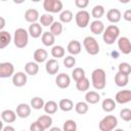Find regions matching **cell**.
Wrapping results in <instances>:
<instances>
[{"mask_svg":"<svg viewBox=\"0 0 131 131\" xmlns=\"http://www.w3.org/2000/svg\"><path fill=\"white\" fill-rule=\"evenodd\" d=\"M92 86L96 90H102L106 84V74L102 69H95L91 74Z\"/></svg>","mask_w":131,"mask_h":131,"instance_id":"1","label":"cell"},{"mask_svg":"<svg viewBox=\"0 0 131 131\" xmlns=\"http://www.w3.org/2000/svg\"><path fill=\"white\" fill-rule=\"evenodd\" d=\"M119 35H120V29L116 25H111L106 27V29L104 30L102 34V39L105 44L112 45L118 40Z\"/></svg>","mask_w":131,"mask_h":131,"instance_id":"2","label":"cell"},{"mask_svg":"<svg viewBox=\"0 0 131 131\" xmlns=\"http://www.w3.org/2000/svg\"><path fill=\"white\" fill-rule=\"evenodd\" d=\"M29 42V32L26 29L18 28L14 31L13 43L17 48H25Z\"/></svg>","mask_w":131,"mask_h":131,"instance_id":"3","label":"cell"},{"mask_svg":"<svg viewBox=\"0 0 131 131\" xmlns=\"http://www.w3.org/2000/svg\"><path fill=\"white\" fill-rule=\"evenodd\" d=\"M83 46L86 52L90 55H96L99 52V44L97 40L92 36H87L83 40Z\"/></svg>","mask_w":131,"mask_h":131,"instance_id":"4","label":"cell"},{"mask_svg":"<svg viewBox=\"0 0 131 131\" xmlns=\"http://www.w3.org/2000/svg\"><path fill=\"white\" fill-rule=\"evenodd\" d=\"M118 125V120L115 116L108 115L101 119L98 124L100 131H114Z\"/></svg>","mask_w":131,"mask_h":131,"instance_id":"5","label":"cell"},{"mask_svg":"<svg viewBox=\"0 0 131 131\" xmlns=\"http://www.w3.org/2000/svg\"><path fill=\"white\" fill-rule=\"evenodd\" d=\"M43 8L47 12L57 13L62 10V2L60 0H44Z\"/></svg>","mask_w":131,"mask_h":131,"instance_id":"6","label":"cell"},{"mask_svg":"<svg viewBox=\"0 0 131 131\" xmlns=\"http://www.w3.org/2000/svg\"><path fill=\"white\" fill-rule=\"evenodd\" d=\"M75 20H76V25L79 28H86L89 25L90 21V13L86 10H80L76 13L75 15Z\"/></svg>","mask_w":131,"mask_h":131,"instance_id":"7","label":"cell"},{"mask_svg":"<svg viewBox=\"0 0 131 131\" xmlns=\"http://www.w3.org/2000/svg\"><path fill=\"white\" fill-rule=\"evenodd\" d=\"M14 75V67L11 62L5 61L0 63V78H9Z\"/></svg>","mask_w":131,"mask_h":131,"instance_id":"8","label":"cell"},{"mask_svg":"<svg viewBox=\"0 0 131 131\" xmlns=\"http://www.w3.org/2000/svg\"><path fill=\"white\" fill-rule=\"evenodd\" d=\"M118 47L123 54L131 53V41L127 37H120L118 39Z\"/></svg>","mask_w":131,"mask_h":131,"instance_id":"9","label":"cell"},{"mask_svg":"<svg viewBox=\"0 0 131 131\" xmlns=\"http://www.w3.org/2000/svg\"><path fill=\"white\" fill-rule=\"evenodd\" d=\"M115 101L120 104L131 101V90H121L115 96Z\"/></svg>","mask_w":131,"mask_h":131,"instance_id":"10","label":"cell"},{"mask_svg":"<svg viewBox=\"0 0 131 131\" xmlns=\"http://www.w3.org/2000/svg\"><path fill=\"white\" fill-rule=\"evenodd\" d=\"M55 84L61 88V89H66L70 86L71 84V78L68 74H64V73H61V74H58L57 77L55 78Z\"/></svg>","mask_w":131,"mask_h":131,"instance_id":"11","label":"cell"},{"mask_svg":"<svg viewBox=\"0 0 131 131\" xmlns=\"http://www.w3.org/2000/svg\"><path fill=\"white\" fill-rule=\"evenodd\" d=\"M27 74L24 72H17L12 76V84L15 87H23L27 84Z\"/></svg>","mask_w":131,"mask_h":131,"instance_id":"12","label":"cell"},{"mask_svg":"<svg viewBox=\"0 0 131 131\" xmlns=\"http://www.w3.org/2000/svg\"><path fill=\"white\" fill-rule=\"evenodd\" d=\"M45 70L47 72V74L49 75H55L57 74L58 70H59V64L57 62V60L55 58H51V59H48L45 63Z\"/></svg>","mask_w":131,"mask_h":131,"instance_id":"13","label":"cell"},{"mask_svg":"<svg viewBox=\"0 0 131 131\" xmlns=\"http://www.w3.org/2000/svg\"><path fill=\"white\" fill-rule=\"evenodd\" d=\"M25 19L28 23H31V24L37 23V20L40 19V15H39L38 10L35 9V8H29V9H27L26 12H25Z\"/></svg>","mask_w":131,"mask_h":131,"instance_id":"14","label":"cell"},{"mask_svg":"<svg viewBox=\"0 0 131 131\" xmlns=\"http://www.w3.org/2000/svg\"><path fill=\"white\" fill-rule=\"evenodd\" d=\"M16 115L18 118L25 119L31 115V105L27 103H19L16 106Z\"/></svg>","mask_w":131,"mask_h":131,"instance_id":"15","label":"cell"},{"mask_svg":"<svg viewBox=\"0 0 131 131\" xmlns=\"http://www.w3.org/2000/svg\"><path fill=\"white\" fill-rule=\"evenodd\" d=\"M121 17H122V13L117 8H112V9H110L106 12V18H107V20L111 21V23H113V24L119 23L121 20Z\"/></svg>","mask_w":131,"mask_h":131,"instance_id":"16","label":"cell"},{"mask_svg":"<svg viewBox=\"0 0 131 131\" xmlns=\"http://www.w3.org/2000/svg\"><path fill=\"white\" fill-rule=\"evenodd\" d=\"M90 30L94 35H100V34H103L105 28L101 20L95 19L90 24Z\"/></svg>","mask_w":131,"mask_h":131,"instance_id":"17","label":"cell"},{"mask_svg":"<svg viewBox=\"0 0 131 131\" xmlns=\"http://www.w3.org/2000/svg\"><path fill=\"white\" fill-rule=\"evenodd\" d=\"M81 48H82V45L79 41L77 40H72L70 41V43L68 44V52L71 54V55H77L81 52Z\"/></svg>","mask_w":131,"mask_h":131,"instance_id":"18","label":"cell"},{"mask_svg":"<svg viewBox=\"0 0 131 131\" xmlns=\"http://www.w3.org/2000/svg\"><path fill=\"white\" fill-rule=\"evenodd\" d=\"M34 60L37 62V63H42L44 61H46L47 57H48V53L45 49L43 48H38L34 51Z\"/></svg>","mask_w":131,"mask_h":131,"instance_id":"19","label":"cell"},{"mask_svg":"<svg viewBox=\"0 0 131 131\" xmlns=\"http://www.w3.org/2000/svg\"><path fill=\"white\" fill-rule=\"evenodd\" d=\"M29 35L32 37V38H39L41 35H43L42 33V26L38 23H35V24H32L30 25L29 27Z\"/></svg>","mask_w":131,"mask_h":131,"instance_id":"20","label":"cell"},{"mask_svg":"<svg viewBox=\"0 0 131 131\" xmlns=\"http://www.w3.org/2000/svg\"><path fill=\"white\" fill-rule=\"evenodd\" d=\"M16 113L12 110H4L1 113V119L5 123H13L16 120Z\"/></svg>","mask_w":131,"mask_h":131,"instance_id":"21","label":"cell"},{"mask_svg":"<svg viewBox=\"0 0 131 131\" xmlns=\"http://www.w3.org/2000/svg\"><path fill=\"white\" fill-rule=\"evenodd\" d=\"M11 42V35L6 31L0 32V49H4Z\"/></svg>","mask_w":131,"mask_h":131,"instance_id":"22","label":"cell"},{"mask_svg":"<svg viewBox=\"0 0 131 131\" xmlns=\"http://www.w3.org/2000/svg\"><path fill=\"white\" fill-rule=\"evenodd\" d=\"M25 71H26V73L28 75L35 76L39 72V66H38V63L36 61H29L25 66Z\"/></svg>","mask_w":131,"mask_h":131,"instance_id":"23","label":"cell"},{"mask_svg":"<svg viewBox=\"0 0 131 131\" xmlns=\"http://www.w3.org/2000/svg\"><path fill=\"white\" fill-rule=\"evenodd\" d=\"M129 82V76L121 74V73H117L115 76V83L118 87H125Z\"/></svg>","mask_w":131,"mask_h":131,"instance_id":"24","label":"cell"},{"mask_svg":"<svg viewBox=\"0 0 131 131\" xmlns=\"http://www.w3.org/2000/svg\"><path fill=\"white\" fill-rule=\"evenodd\" d=\"M85 100L87 103L95 104L100 100V95L96 91H88L85 94Z\"/></svg>","mask_w":131,"mask_h":131,"instance_id":"25","label":"cell"},{"mask_svg":"<svg viewBox=\"0 0 131 131\" xmlns=\"http://www.w3.org/2000/svg\"><path fill=\"white\" fill-rule=\"evenodd\" d=\"M101 107L105 113H111L116 108V101L112 98H105L101 102Z\"/></svg>","mask_w":131,"mask_h":131,"instance_id":"26","label":"cell"},{"mask_svg":"<svg viewBox=\"0 0 131 131\" xmlns=\"http://www.w3.org/2000/svg\"><path fill=\"white\" fill-rule=\"evenodd\" d=\"M58 107L63 111V112H70L73 110L74 107V103L71 99L69 98H62L59 100V103H58Z\"/></svg>","mask_w":131,"mask_h":131,"instance_id":"27","label":"cell"},{"mask_svg":"<svg viewBox=\"0 0 131 131\" xmlns=\"http://www.w3.org/2000/svg\"><path fill=\"white\" fill-rule=\"evenodd\" d=\"M41 40L45 46H52L55 42V36H53L50 32H44L41 37Z\"/></svg>","mask_w":131,"mask_h":131,"instance_id":"28","label":"cell"},{"mask_svg":"<svg viewBox=\"0 0 131 131\" xmlns=\"http://www.w3.org/2000/svg\"><path fill=\"white\" fill-rule=\"evenodd\" d=\"M57 108H58V105H57V103H56L54 100H49V101L45 102L44 111H45L46 114H48V115H53V114L56 113Z\"/></svg>","mask_w":131,"mask_h":131,"instance_id":"29","label":"cell"},{"mask_svg":"<svg viewBox=\"0 0 131 131\" xmlns=\"http://www.w3.org/2000/svg\"><path fill=\"white\" fill-rule=\"evenodd\" d=\"M40 25L43 27H51V25L54 23V18L50 13H44L40 16Z\"/></svg>","mask_w":131,"mask_h":131,"instance_id":"30","label":"cell"},{"mask_svg":"<svg viewBox=\"0 0 131 131\" xmlns=\"http://www.w3.org/2000/svg\"><path fill=\"white\" fill-rule=\"evenodd\" d=\"M37 121L42 125V127L46 130V129H48L51 125H52V118L49 116V115H42V116H40L38 119H37Z\"/></svg>","mask_w":131,"mask_h":131,"instance_id":"31","label":"cell"},{"mask_svg":"<svg viewBox=\"0 0 131 131\" xmlns=\"http://www.w3.org/2000/svg\"><path fill=\"white\" fill-rule=\"evenodd\" d=\"M66 54V50L62 46L60 45H55L52 47L51 49V55L54 57V58H60V57H63Z\"/></svg>","mask_w":131,"mask_h":131,"instance_id":"32","label":"cell"},{"mask_svg":"<svg viewBox=\"0 0 131 131\" xmlns=\"http://www.w3.org/2000/svg\"><path fill=\"white\" fill-rule=\"evenodd\" d=\"M44 105H45V102L43 100V98L39 97V96H36V97H33L31 99V107L34 108V110H41V108H44Z\"/></svg>","mask_w":131,"mask_h":131,"instance_id":"33","label":"cell"},{"mask_svg":"<svg viewBox=\"0 0 131 131\" xmlns=\"http://www.w3.org/2000/svg\"><path fill=\"white\" fill-rule=\"evenodd\" d=\"M62 30H63V27L60 21H54L50 27V33L53 36H59L62 33Z\"/></svg>","mask_w":131,"mask_h":131,"instance_id":"34","label":"cell"},{"mask_svg":"<svg viewBox=\"0 0 131 131\" xmlns=\"http://www.w3.org/2000/svg\"><path fill=\"white\" fill-rule=\"evenodd\" d=\"M89 86H90V82H89L88 78H86V77H85L84 79H82V80L76 82V87H77V89H78L79 91H81V92H84V91L88 90V89H89Z\"/></svg>","mask_w":131,"mask_h":131,"instance_id":"35","label":"cell"},{"mask_svg":"<svg viewBox=\"0 0 131 131\" xmlns=\"http://www.w3.org/2000/svg\"><path fill=\"white\" fill-rule=\"evenodd\" d=\"M89 110V106H88V103L87 102H84V101H79L76 103L75 105V111L77 114L79 115H84L88 112Z\"/></svg>","mask_w":131,"mask_h":131,"instance_id":"36","label":"cell"},{"mask_svg":"<svg viewBox=\"0 0 131 131\" xmlns=\"http://www.w3.org/2000/svg\"><path fill=\"white\" fill-rule=\"evenodd\" d=\"M73 17H74V14H73V12L71 10H63L59 14L60 23H64V24H68V23L72 21Z\"/></svg>","mask_w":131,"mask_h":131,"instance_id":"37","label":"cell"},{"mask_svg":"<svg viewBox=\"0 0 131 131\" xmlns=\"http://www.w3.org/2000/svg\"><path fill=\"white\" fill-rule=\"evenodd\" d=\"M72 77H73V79H74L76 82H78V81H80V80H82V79H84V78L86 77L85 71H84L82 68H76V69H74V71L72 72Z\"/></svg>","mask_w":131,"mask_h":131,"instance_id":"38","label":"cell"},{"mask_svg":"<svg viewBox=\"0 0 131 131\" xmlns=\"http://www.w3.org/2000/svg\"><path fill=\"white\" fill-rule=\"evenodd\" d=\"M104 14V8L102 5H95L93 8H92V11H91V15L96 18V19H99L100 17H102V15Z\"/></svg>","mask_w":131,"mask_h":131,"instance_id":"39","label":"cell"},{"mask_svg":"<svg viewBox=\"0 0 131 131\" xmlns=\"http://www.w3.org/2000/svg\"><path fill=\"white\" fill-rule=\"evenodd\" d=\"M63 131H77V124L74 120H67L63 123Z\"/></svg>","mask_w":131,"mask_h":131,"instance_id":"40","label":"cell"},{"mask_svg":"<svg viewBox=\"0 0 131 131\" xmlns=\"http://www.w3.org/2000/svg\"><path fill=\"white\" fill-rule=\"evenodd\" d=\"M119 73L129 76L131 74V66L128 62H121L119 64Z\"/></svg>","mask_w":131,"mask_h":131,"instance_id":"41","label":"cell"},{"mask_svg":"<svg viewBox=\"0 0 131 131\" xmlns=\"http://www.w3.org/2000/svg\"><path fill=\"white\" fill-rule=\"evenodd\" d=\"M120 117L123 121L129 122L131 121V110L130 108H123L120 112Z\"/></svg>","mask_w":131,"mask_h":131,"instance_id":"42","label":"cell"},{"mask_svg":"<svg viewBox=\"0 0 131 131\" xmlns=\"http://www.w3.org/2000/svg\"><path fill=\"white\" fill-rule=\"evenodd\" d=\"M63 64H64L66 68L71 69V68H73V67L76 64V58H75L73 55L66 56L64 59H63Z\"/></svg>","mask_w":131,"mask_h":131,"instance_id":"43","label":"cell"},{"mask_svg":"<svg viewBox=\"0 0 131 131\" xmlns=\"http://www.w3.org/2000/svg\"><path fill=\"white\" fill-rule=\"evenodd\" d=\"M44 130L45 129L42 127V125L38 121L32 123L31 126H30V131H44Z\"/></svg>","mask_w":131,"mask_h":131,"instance_id":"44","label":"cell"},{"mask_svg":"<svg viewBox=\"0 0 131 131\" xmlns=\"http://www.w3.org/2000/svg\"><path fill=\"white\" fill-rule=\"evenodd\" d=\"M89 4L88 0H75V5L78 8H86Z\"/></svg>","mask_w":131,"mask_h":131,"instance_id":"45","label":"cell"},{"mask_svg":"<svg viewBox=\"0 0 131 131\" xmlns=\"http://www.w3.org/2000/svg\"><path fill=\"white\" fill-rule=\"evenodd\" d=\"M123 18L127 21H131V9L125 10V12L123 13Z\"/></svg>","mask_w":131,"mask_h":131,"instance_id":"46","label":"cell"},{"mask_svg":"<svg viewBox=\"0 0 131 131\" xmlns=\"http://www.w3.org/2000/svg\"><path fill=\"white\" fill-rule=\"evenodd\" d=\"M2 131H15V129H14L12 126L7 125V126H4V127L2 128Z\"/></svg>","mask_w":131,"mask_h":131,"instance_id":"47","label":"cell"},{"mask_svg":"<svg viewBox=\"0 0 131 131\" xmlns=\"http://www.w3.org/2000/svg\"><path fill=\"white\" fill-rule=\"evenodd\" d=\"M0 20H1V25H0V30H1V31H3V28L5 27V19H4V17H3V16H1V17H0Z\"/></svg>","mask_w":131,"mask_h":131,"instance_id":"48","label":"cell"},{"mask_svg":"<svg viewBox=\"0 0 131 131\" xmlns=\"http://www.w3.org/2000/svg\"><path fill=\"white\" fill-rule=\"evenodd\" d=\"M49 131H61L58 127H51L50 129H49Z\"/></svg>","mask_w":131,"mask_h":131,"instance_id":"49","label":"cell"},{"mask_svg":"<svg viewBox=\"0 0 131 131\" xmlns=\"http://www.w3.org/2000/svg\"><path fill=\"white\" fill-rule=\"evenodd\" d=\"M113 56H114V58H117L118 53H117V52H113Z\"/></svg>","mask_w":131,"mask_h":131,"instance_id":"50","label":"cell"},{"mask_svg":"<svg viewBox=\"0 0 131 131\" xmlns=\"http://www.w3.org/2000/svg\"><path fill=\"white\" fill-rule=\"evenodd\" d=\"M114 131H125L124 129H121V128H118V129H115Z\"/></svg>","mask_w":131,"mask_h":131,"instance_id":"51","label":"cell"},{"mask_svg":"<svg viewBox=\"0 0 131 131\" xmlns=\"http://www.w3.org/2000/svg\"><path fill=\"white\" fill-rule=\"evenodd\" d=\"M21 131H25V130H21Z\"/></svg>","mask_w":131,"mask_h":131,"instance_id":"52","label":"cell"}]
</instances>
